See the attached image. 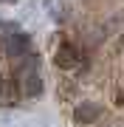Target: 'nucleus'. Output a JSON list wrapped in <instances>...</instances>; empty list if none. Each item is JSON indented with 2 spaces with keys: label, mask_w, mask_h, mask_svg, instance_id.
Wrapping results in <instances>:
<instances>
[{
  "label": "nucleus",
  "mask_w": 124,
  "mask_h": 127,
  "mask_svg": "<svg viewBox=\"0 0 124 127\" xmlns=\"http://www.w3.org/2000/svg\"><path fill=\"white\" fill-rule=\"evenodd\" d=\"M6 54L11 59H23L31 54V40L25 34H9L6 37Z\"/></svg>",
  "instance_id": "f257e3e1"
},
{
  "label": "nucleus",
  "mask_w": 124,
  "mask_h": 127,
  "mask_svg": "<svg viewBox=\"0 0 124 127\" xmlns=\"http://www.w3.org/2000/svg\"><path fill=\"white\" fill-rule=\"evenodd\" d=\"M101 113H104V107H101L99 102H82L74 110V119H76V124H93Z\"/></svg>",
  "instance_id": "f03ea898"
}]
</instances>
